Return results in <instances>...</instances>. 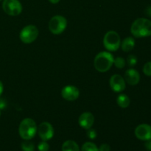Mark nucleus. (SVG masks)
<instances>
[{
  "label": "nucleus",
  "mask_w": 151,
  "mask_h": 151,
  "mask_svg": "<svg viewBox=\"0 0 151 151\" xmlns=\"http://www.w3.org/2000/svg\"><path fill=\"white\" fill-rule=\"evenodd\" d=\"M60 1V0H49V1L52 4H58Z\"/></svg>",
  "instance_id": "c85d7f7f"
},
{
  "label": "nucleus",
  "mask_w": 151,
  "mask_h": 151,
  "mask_svg": "<svg viewBox=\"0 0 151 151\" xmlns=\"http://www.w3.org/2000/svg\"><path fill=\"white\" fill-rule=\"evenodd\" d=\"M138 62V59H137V56L134 55H129L128 56V58H127V63L128 64V66H136Z\"/></svg>",
  "instance_id": "aec40b11"
},
{
  "label": "nucleus",
  "mask_w": 151,
  "mask_h": 151,
  "mask_svg": "<svg viewBox=\"0 0 151 151\" xmlns=\"http://www.w3.org/2000/svg\"><path fill=\"white\" fill-rule=\"evenodd\" d=\"M81 151H99V148L94 143L91 142H86L83 145Z\"/></svg>",
  "instance_id": "f3484780"
},
{
  "label": "nucleus",
  "mask_w": 151,
  "mask_h": 151,
  "mask_svg": "<svg viewBox=\"0 0 151 151\" xmlns=\"http://www.w3.org/2000/svg\"><path fill=\"white\" fill-rule=\"evenodd\" d=\"M61 96L65 100L75 101L79 97L80 91L75 86L68 85L62 88Z\"/></svg>",
  "instance_id": "9d476101"
},
{
  "label": "nucleus",
  "mask_w": 151,
  "mask_h": 151,
  "mask_svg": "<svg viewBox=\"0 0 151 151\" xmlns=\"http://www.w3.org/2000/svg\"><path fill=\"white\" fill-rule=\"evenodd\" d=\"M131 32L135 38L151 36V21L146 18H139L132 23Z\"/></svg>",
  "instance_id": "f257e3e1"
},
{
  "label": "nucleus",
  "mask_w": 151,
  "mask_h": 151,
  "mask_svg": "<svg viewBox=\"0 0 151 151\" xmlns=\"http://www.w3.org/2000/svg\"><path fill=\"white\" fill-rule=\"evenodd\" d=\"M116 103L122 109H126L130 106L131 100L125 94H119L116 98Z\"/></svg>",
  "instance_id": "dca6fc26"
},
{
  "label": "nucleus",
  "mask_w": 151,
  "mask_h": 151,
  "mask_svg": "<svg viewBox=\"0 0 151 151\" xmlns=\"http://www.w3.org/2000/svg\"><path fill=\"white\" fill-rule=\"evenodd\" d=\"M37 132H38L40 138L42 139V141L46 142L51 139L55 134L53 126L48 122H41L39 126L38 127Z\"/></svg>",
  "instance_id": "6e6552de"
},
{
  "label": "nucleus",
  "mask_w": 151,
  "mask_h": 151,
  "mask_svg": "<svg viewBox=\"0 0 151 151\" xmlns=\"http://www.w3.org/2000/svg\"><path fill=\"white\" fill-rule=\"evenodd\" d=\"M143 73L147 77H151V61L147 62L145 63L144 66H143Z\"/></svg>",
  "instance_id": "412c9836"
},
{
  "label": "nucleus",
  "mask_w": 151,
  "mask_h": 151,
  "mask_svg": "<svg viewBox=\"0 0 151 151\" xmlns=\"http://www.w3.org/2000/svg\"><path fill=\"white\" fill-rule=\"evenodd\" d=\"M38 151H49L50 150V145L46 141H42L38 143Z\"/></svg>",
  "instance_id": "4be33fe9"
},
{
  "label": "nucleus",
  "mask_w": 151,
  "mask_h": 151,
  "mask_svg": "<svg viewBox=\"0 0 151 151\" xmlns=\"http://www.w3.org/2000/svg\"><path fill=\"white\" fill-rule=\"evenodd\" d=\"M140 75L139 72L136 69L131 68L125 71L124 79L125 82L131 86H136L139 83L140 81Z\"/></svg>",
  "instance_id": "ddd939ff"
},
{
  "label": "nucleus",
  "mask_w": 151,
  "mask_h": 151,
  "mask_svg": "<svg viewBox=\"0 0 151 151\" xmlns=\"http://www.w3.org/2000/svg\"><path fill=\"white\" fill-rule=\"evenodd\" d=\"M38 33L39 31L36 26L32 24L27 25L21 30L19 38L24 44H31L37 39Z\"/></svg>",
  "instance_id": "423d86ee"
},
{
  "label": "nucleus",
  "mask_w": 151,
  "mask_h": 151,
  "mask_svg": "<svg viewBox=\"0 0 151 151\" xmlns=\"http://www.w3.org/2000/svg\"><path fill=\"white\" fill-rule=\"evenodd\" d=\"M136 137L142 141H147L151 139V126L147 124H141L134 131Z\"/></svg>",
  "instance_id": "9b49d317"
},
{
  "label": "nucleus",
  "mask_w": 151,
  "mask_h": 151,
  "mask_svg": "<svg viewBox=\"0 0 151 151\" xmlns=\"http://www.w3.org/2000/svg\"><path fill=\"white\" fill-rule=\"evenodd\" d=\"M2 9L4 13L10 16H16L21 14L23 7L19 0H4Z\"/></svg>",
  "instance_id": "0eeeda50"
},
{
  "label": "nucleus",
  "mask_w": 151,
  "mask_h": 151,
  "mask_svg": "<svg viewBox=\"0 0 151 151\" xmlns=\"http://www.w3.org/2000/svg\"><path fill=\"white\" fill-rule=\"evenodd\" d=\"M49 29L54 35H60L66 29L67 27V20L60 15H56L49 22Z\"/></svg>",
  "instance_id": "39448f33"
},
{
  "label": "nucleus",
  "mask_w": 151,
  "mask_h": 151,
  "mask_svg": "<svg viewBox=\"0 0 151 151\" xmlns=\"http://www.w3.org/2000/svg\"><path fill=\"white\" fill-rule=\"evenodd\" d=\"M0 1H1V0H0Z\"/></svg>",
  "instance_id": "7c9ffc66"
},
{
  "label": "nucleus",
  "mask_w": 151,
  "mask_h": 151,
  "mask_svg": "<svg viewBox=\"0 0 151 151\" xmlns=\"http://www.w3.org/2000/svg\"><path fill=\"white\" fill-rule=\"evenodd\" d=\"M145 147L148 151H151V139L146 141L145 144Z\"/></svg>",
  "instance_id": "a878e982"
},
{
  "label": "nucleus",
  "mask_w": 151,
  "mask_h": 151,
  "mask_svg": "<svg viewBox=\"0 0 151 151\" xmlns=\"http://www.w3.org/2000/svg\"><path fill=\"white\" fill-rule=\"evenodd\" d=\"M1 110H0V116H1Z\"/></svg>",
  "instance_id": "c756f323"
},
{
  "label": "nucleus",
  "mask_w": 151,
  "mask_h": 151,
  "mask_svg": "<svg viewBox=\"0 0 151 151\" xmlns=\"http://www.w3.org/2000/svg\"><path fill=\"white\" fill-rule=\"evenodd\" d=\"M3 91H4V86H3L2 82L0 81V97H1V95L2 94Z\"/></svg>",
  "instance_id": "cd10ccee"
},
{
  "label": "nucleus",
  "mask_w": 151,
  "mask_h": 151,
  "mask_svg": "<svg viewBox=\"0 0 151 151\" xmlns=\"http://www.w3.org/2000/svg\"><path fill=\"white\" fill-rule=\"evenodd\" d=\"M94 122V116L91 112H84L81 114L78 119L79 125L83 129L88 130L93 126Z\"/></svg>",
  "instance_id": "f8f14e48"
},
{
  "label": "nucleus",
  "mask_w": 151,
  "mask_h": 151,
  "mask_svg": "<svg viewBox=\"0 0 151 151\" xmlns=\"http://www.w3.org/2000/svg\"><path fill=\"white\" fill-rule=\"evenodd\" d=\"M38 130L36 123L31 118H25L19 127V134L24 140H30L35 136Z\"/></svg>",
  "instance_id": "7ed1b4c3"
},
{
  "label": "nucleus",
  "mask_w": 151,
  "mask_h": 151,
  "mask_svg": "<svg viewBox=\"0 0 151 151\" xmlns=\"http://www.w3.org/2000/svg\"><path fill=\"white\" fill-rule=\"evenodd\" d=\"M86 135L90 139H94L97 137V132H96L95 130L91 128H89V129L87 130Z\"/></svg>",
  "instance_id": "5701e85b"
},
{
  "label": "nucleus",
  "mask_w": 151,
  "mask_h": 151,
  "mask_svg": "<svg viewBox=\"0 0 151 151\" xmlns=\"http://www.w3.org/2000/svg\"><path fill=\"white\" fill-rule=\"evenodd\" d=\"M6 107V101L3 98H0V110H2Z\"/></svg>",
  "instance_id": "393cba45"
},
{
  "label": "nucleus",
  "mask_w": 151,
  "mask_h": 151,
  "mask_svg": "<svg viewBox=\"0 0 151 151\" xmlns=\"http://www.w3.org/2000/svg\"><path fill=\"white\" fill-rule=\"evenodd\" d=\"M62 151H81L79 145L73 140H66L63 143L61 147Z\"/></svg>",
  "instance_id": "2eb2a0df"
},
{
  "label": "nucleus",
  "mask_w": 151,
  "mask_h": 151,
  "mask_svg": "<svg viewBox=\"0 0 151 151\" xmlns=\"http://www.w3.org/2000/svg\"><path fill=\"white\" fill-rule=\"evenodd\" d=\"M125 64H126V61L122 57H117L114 60V65L117 69H122V68L125 67Z\"/></svg>",
  "instance_id": "6ab92c4d"
},
{
  "label": "nucleus",
  "mask_w": 151,
  "mask_h": 151,
  "mask_svg": "<svg viewBox=\"0 0 151 151\" xmlns=\"http://www.w3.org/2000/svg\"><path fill=\"white\" fill-rule=\"evenodd\" d=\"M135 40L133 37H127L124 38L122 41H121L120 47L122 48V51L125 52H128L134 50L135 47Z\"/></svg>",
  "instance_id": "4468645a"
},
{
  "label": "nucleus",
  "mask_w": 151,
  "mask_h": 151,
  "mask_svg": "<svg viewBox=\"0 0 151 151\" xmlns=\"http://www.w3.org/2000/svg\"><path fill=\"white\" fill-rule=\"evenodd\" d=\"M103 43V46L107 50V51L115 52L120 47V36L116 31H109L105 34Z\"/></svg>",
  "instance_id": "20e7f679"
},
{
  "label": "nucleus",
  "mask_w": 151,
  "mask_h": 151,
  "mask_svg": "<svg viewBox=\"0 0 151 151\" xmlns=\"http://www.w3.org/2000/svg\"><path fill=\"white\" fill-rule=\"evenodd\" d=\"M145 14L151 18V5L148 6L145 10Z\"/></svg>",
  "instance_id": "bb28decb"
},
{
  "label": "nucleus",
  "mask_w": 151,
  "mask_h": 151,
  "mask_svg": "<svg viewBox=\"0 0 151 151\" xmlns=\"http://www.w3.org/2000/svg\"><path fill=\"white\" fill-rule=\"evenodd\" d=\"M114 58L110 52H100L94 58V68L100 72H108L114 65Z\"/></svg>",
  "instance_id": "f03ea898"
},
{
  "label": "nucleus",
  "mask_w": 151,
  "mask_h": 151,
  "mask_svg": "<svg viewBox=\"0 0 151 151\" xmlns=\"http://www.w3.org/2000/svg\"><path fill=\"white\" fill-rule=\"evenodd\" d=\"M21 147L23 151H34L35 145L30 140H24L21 145Z\"/></svg>",
  "instance_id": "a211bd4d"
},
{
  "label": "nucleus",
  "mask_w": 151,
  "mask_h": 151,
  "mask_svg": "<svg viewBox=\"0 0 151 151\" xmlns=\"http://www.w3.org/2000/svg\"><path fill=\"white\" fill-rule=\"evenodd\" d=\"M111 147L107 143H103L99 147V151H110Z\"/></svg>",
  "instance_id": "b1692460"
},
{
  "label": "nucleus",
  "mask_w": 151,
  "mask_h": 151,
  "mask_svg": "<svg viewBox=\"0 0 151 151\" xmlns=\"http://www.w3.org/2000/svg\"><path fill=\"white\" fill-rule=\"evenodd\" d=\"M109 85L112 91L116 93H121L125 89L126 82L122 75L115 74L111 77L109 80Z\"/></svg>",
  "instance_id": "1a4fd4ad"
}]
</instances>
